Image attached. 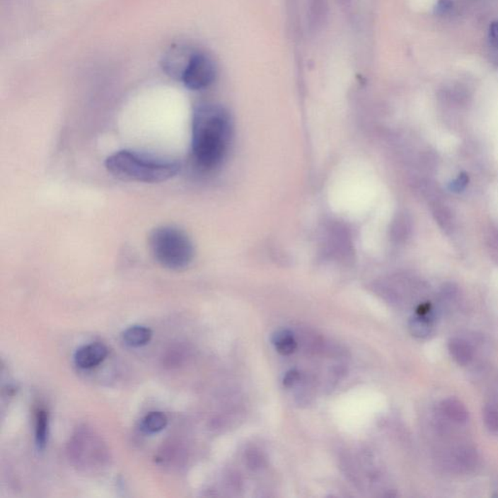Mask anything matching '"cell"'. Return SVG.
I'll use <instances>...</instances> for the list:
<instances>
[{
    "label": "cell",
    "instance_id": "2",
    "mask_svg": "<svg viewBox=\"0 0 498 498\" xmlns=\"http://www.w3.org/2000/svg\"><path fill=\"white\" fill-rule=\"evenodd\" d=\"M105 167L122 180L144 183H163L180 170V165L175 161L131 150H122L109 156Z\"/></svg>",
    "mask_w": 498,
    "mask_h": 498
},
{
    "label": "cell",
    "instance_id": "12",
    "mask_svg": "<svg viewBox=\"0 0 498 498\" xmlns=\"http://www.w3.org/2000/svg\"><path fill=\"white\" fill-rule=\"evenodd\" d=\"M409 329L412 336L417 339H428L433 334L432 321L424 315L412 316L409 321Z\"/></svg>",
    "mask_w": 498,
    "mask_h": 498
},
{
    "label": "cell",
    "instance_id": "19",
    "mask_svg": "<svg viewBox=\"0 0 498 498\" xmlns=\"http://www.w3.org/2000/svg\"><path fill=\"white\" fill-rule=\"evenodd\" d=\"M489 36L492 45L498 47V22H492L490 23Z\"/></svg>",
    "mask_w": 498,
    "mask_h": 498
},
{
    "label": "cell",
    "instance_id": "11",
    "mask_svg": "<svg viewBox=\"0 0 498 498\" xmlns=\"http://www.w3.org/2000/svg\"><path fill=\"white\" fill-rule=\"evenodd\" d=\"M168 425V417L162 412H150L140 422V429L145 434L162 432Z\"/></svg>",
    "mask_w": 498,
    "mask_h": 498
},
{
    "label": "cell",
    "instance_id": "3",
    "mask_svg": "<svg viewBox=\"0 0 498 498\" xmlns=\"http://www.w3.org/2000/svg\"><path fill=\"white\" fill-rule=\"evenodd\" d=\"M149 246L156 261L173 271L188 268L194 258L193 243L178 228L162 226L150 233Z\"/></svg>",
    "mask_w": 498,
    "mask_h": 498
},
{
    "label": "cell",
    "instance_id": "17",
    "mask_svg": "<svg viewBox=\"0 0 498 498\" xmlns=\"http://www.w3.org/2000/svg\"><path fill=\"white\" fill-rule=\"evenodd\" d=\"M453 6V0H438L435 6V14L443 16L448 14Z\"/></svg>",
    "mask_w": 498,
    "mask_h": 498
},
{
    "label": "cell",
    "instance_id": "1",
    "mask_svg": "<svg viewBox=\"0 0 498 498\" xmlns=\"http://www.w3.org/2000/svg\"><path fill=\"white\" fill-rule=\"evenodd\" d=\"M232 137V121L224 108L202 105L195 109L192 152L199 167L212 170L224 160Z\"/></svg>",
    "mask_w": 498,
    "mask_h": 498
},
{
    "label": "cell",
    "instance_id": "15",
    "mask_svg": "<svg viewBox=\"0 0 498 498\" xmlns=\"http://www.w3.org/2000/svg\"><path fill=\"white\" fill-rule=\"evenodd\" d=\"M435 219L437 220L438 224L441 226L445 231H451V225H453V218H451V212L446 207H436L434 212Z\"/></svg>",
    "mask_w": 498,
    "mask_h": 498
},
{
    "label": "cell",
    "instance_id": "5",
    "mask_svg": "<svg viewBox=\"0 0 498 498\" xmlns=\"http://www.w3.org/2000/svg\"><path fill=\"white\" fill-rule=\"evenodd\" d=\"M108 355V349L101 342H91L79 347L74 354V363L80 369L89 370L101 364Z\"/></svg>",
    "mask_w": 498,
    "mask_h": 498
},
{
    "label": "cell",
    "instance_id": "16",
    "mask_svg": "<svg viewBox=\"0 0 498 498\" xmlns=\"http://www.w3.org/2000/svg\"><path fill=\"white\" fill-rule=\"evenodd\" d=\"M469 176L466 173H459L458 178L448 184V189L453 193H461L468 185Z\"/></svg>",
    "mask_w": 498,
    "mask_h": 498
},
{
    "label": "cell",
    "instance_id": "8",
    "mask_svg": "<svg viewBox=\"0 0 498 498\" xmlns=\"http://www.w3.org/2000/svg\"><path fill=\"white\" fill-rule=\"evenodd\" d=\"M448 347L451 357L458 365H468L473 359V349L465 340L461 338L451 339L450 342H448Z\"/></svg>",
    "mask_w": 498,
    "mask_h": 498
},
{
    "label": "cell",
    "instance_id": "18",
    "mask_svg": "<svg viewBox=\"0 0 498 498\" xmlns=\"http://www.w3.org/2000/svg\"><path fill=\"white\" fill-rule=\"evenodd\" d=\"M300 373L297 370H290L285 374L284 377V386L290 388L294 386L300 380Z\"/></svg>",
    "mask_w": 498,
    "mask_h": 498
},
{
    "label": "cell",
    "instance_id": "6",
    "mask_svg": "<svg viewBox=\"0 0 498 498\" xmlns=\"http://www.w3.org/2000/svg\"><path fill=\"white\" fill-rule=\"evenodd\" d=\"M153 333L151 329L146 326L134 325L129 327L122 334V340L129 347H141L146 346L151 341Z\"/></svg>",
    "mask_w": 498,
    "mask_h": 498
},
{
    "label": "cell",
    "instance_id": "14",
    "mask_svg": "<svg viewBox=\"0 0 498 498\" xmlns=\"http://www.w3.org/2000/svg\"><path fill=\"white\" fill-rule=\"evenodd\" d=\"M485 425L490 432L498 434V408L494 405H487L482 411Z\"/></svg>",
    "mask_w": 498,
    "mask_h": 498
},
{
    "label": "cell",
    "instance_id": "4",
    "mask_svg": "<svg viewBox=\"0 0 498 498\" xmlns=\"http://www.w3.org/2000/svg\"><path fill=\"white\" fill-rule=\"evenodd\" d=\"M165 67L173 76L178 77L186 88L193 91L207 89L216 77L214 62L202 53L183 54V50L171 52Z\"/></svg>",
    "mask_w": 498,
    "mask_h": 498
},
{
    "label": "cell",
    "instance_id": "10",
    "mask_svg": "<svg viewBox=\"0 0 498 498\" xmlns=\"http://www.w3.org/2000/svg\"><path fill=\"white\" fill-rule=\"evenodd\" d=\"M272 342L277 352L284 357L292 354L297 349V342H296L294 335L285 329L277 331L272 335Z\"/></svg>",
    "mask_w": 498,
    "mask_h": 498
},
{
    "label": "cell",
    "instance_id": "7",
    "mask_svg": "<svg viewBox=\"0 0 498 498\" xmlns=\"http://www.w3.org/2000/svg\"><path fill=\"white\" fill-rule=\"evenodd\" d=\"M441 411L448 419L458 424H466L468 420V411L465 405L456 398H448L441 403Z\"/></svg>",
    "mask_w": 498,
    "mask_h": 498
},
{
    "label": "cell",
    "instance_id": "9",
    "mask_svg": "<svg viewBox=\"0 0 498 498\" xmlns=\"http://www.w3.org/2000/svg\"><path fill=\"white\" fill-rule=\"evenodd\" d=\"M35 436L36 447L39 451H43L48 443L49 437V414L45 409L36 410Z\"/></svg>",
    "mask_w": 498,
    "mask_h": 498
},
{
    "label": "cell",
    "instance_id": "13",
    "mask_svg": "<svg viewBox=\"0 0 498 498\" xmlns=\"http://www.w3.org/2000/svg\"><path fill=\"white\" fill-rule=\"evenodd\" d=\"M456 459L458 465L461 468L465 469V470L474 468L476 466L477 461H478L476 451L470 448H464L459 450L458 453H456Z\"/></svg>",
    "mask_w": 498,
    "mask_h": 498
}]
</instances>
